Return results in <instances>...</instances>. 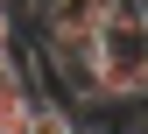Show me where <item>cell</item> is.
<instances>
[{
    "label": "cell",
    "instance_id": "1",
    "mask_svg": "<svg viewBox=\"0 0 148 134\" xmlns=\"http://www.w3.org/2000/svg\"><path fill=\"white\" fill-rule=\"evenodd\" d=\"M148 99V7L127 0L99 28V106H141Z\"/></svg>",
    "mask_w": 148,
    "mask_h": 134
},
{
    "label": "cell",
    "instance_id": "2",
    "mask_svg": "<svg viewBox=\"0 0 148 134\" xmlns=\"http://www.w3.org/2000/svg\"><path fill=\"white\" fill-rule=\"evenodd\" d=\"M120 7H127V0H49V7H42V28H78V35H99ZM42 28H35V35H42Z\"/></svg>",
    "mask_w": 148,
    "mask_h": 134
},
{
    "label": "cell",
    "instance_id": "3",
    "mask_svg": "<svg viewBox=\"0 0 148 134\" xmlns=\"http://www.w3.org/2000/svg\"><path fill=\"white\" fill-rule=\"evenodd\" d=\"M28 106H35V78H28L21 56H14V43H0V120H14Z\"/></svg>",
    "mask_w": 148,
    "mask_h": 134
}]
</instances>
